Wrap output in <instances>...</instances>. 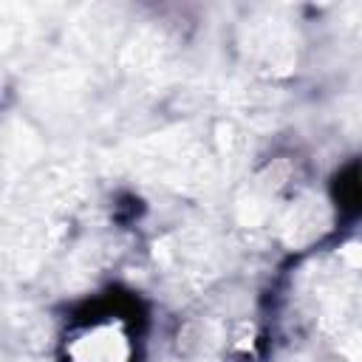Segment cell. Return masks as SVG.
Returning a JSON list of instances; mask_svg holds the SVG:
<instances>
[{"instance_id":"obj_1","label":"cell","mask_w":362,"mask_h":362,"mask_svg":"<svg viewBox=\"0 0 362 362\" xmlns=\"http://www.w3.org/2000/svg\"><path fill=\"white\" fill-rule=\"evenodd\" d=\"M71 362H127L130 339L116 322H96L82 328L68 345Z\"/></svg>"}]
</instances>
